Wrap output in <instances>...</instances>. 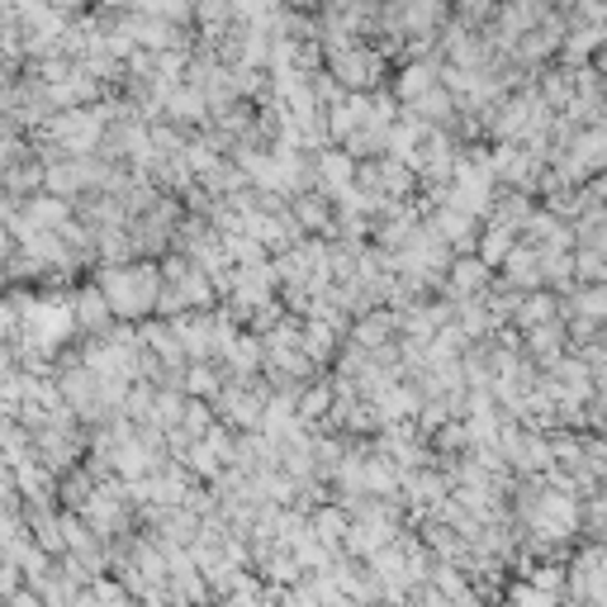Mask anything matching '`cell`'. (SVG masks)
Returning <instances> with one entry per match:
<instances>
[{"label":"cell","mask_w":607,"mask_h":607,"mask_svg":"<svg viewBox=\"0 0 607 607\" xmlns=\"http://www.w3.org/2000/svg\"><path fill=\"white\" fill-rule=\"evenodd\" d=\"M503 280L518 285V290H541V285H546V276H541V247L518 243L503 262Z\"/></svg>","instance_id":"obj_12"},{"label":"cell","mask_w":607,"mask_h":607,"mask_svg":"<svg viewBox=\"0 0 607 607\" xmlns=\"http://www.w3.org/2000/svg\"><path fill=\"white\" fill-rule=\"evenodd\" d=\"M518 243H522V233L508 228V223H499V219H484V228H479V257H484L493 270H503L508 252H513Z\"/></svg>","instance_id":"obj_14"},{"label":"cell","mask_w":607,"mask_h":607,"mask_svg":"<svg viewBox=\"0 0 607 607\" xmlns=\"http://www.w3.org/2000/svg\"><path fill=\"white\" fill-rule=\"evenodd\" d=\"M95 484H100V475H95L90 466H76L62 475L57 484V508H72V513H86V503L95 499Z\"/></svg>","instance_id":"obj_15"},{"label":"cell","mask_w":607,"mask_h":607,"mask_svg":"<svg viewBox=\"0 0 607 607\" xmlns=\"http://www.w3.org/2000/svg\"><path fill=\"white\" fill-rule=\"evenodd\" d=\"M551 318H565V303H561V295H555L551 285H541V290H526L522 295L518 313H513V328L532 332L536 323H551Z\"/></svg>","instance_id":"obj_11"},{"label":"cell","mask_w":607,"mask_h":607,"mask_svg":"<svg viewBox=\"0 0 607 607\" xmlns=\"http://www.w3.org/2000/svg\"><path fill=\"white\" fill-rule=\"evenodd\" d=\"M536 86H541V95H546L555 109H565L574 95H579V76H574L569 62H561V67H541L536 72Z\"/></svg>","instance_id":"obj_17"},{"label":"cell","mask_w":607,"mask_h":607,"mask_svg":"<svg viewBox=\"0 0 607 607\" xmlns=\"http://www.w3.org/2000/svg\"><path fill=\"white\" fill-rule=\"evenodd\" d=\"M167 119L181 124L185 134H200L204 124L214 119V105H210V90L195 86V82H175L167 90Z\"/></svg>","instance_id":"obj_4"},{"label":"cell","mask_w":607,"mask_h":607,"mask_svg":"<svg viewBox=\"0 0 607 607\" xmlns=\"http://www.w3.org/2000/svg\"><path fill=\"white\" fill-rule=\"evenodd\" d=\"M95 280H100V290L109 295V303H115L119 318H129V323H142V318L157 313V299H162V262H119V266H105L95 270Z\"/></svg>","instance_id":"obj_1"},{"label":"cell","mask_w":607,"mask_h":607,"mask_svg":"<svg viewBox=\"0 0 607 607\" xmlns=\"http://www.w3.org/2000/svg\"><path fill=\"white\" fill-rule=\"evenodd\" d=\"M309 518H313V532L323 536L328 546H338V551L347 546V532H351V513H347L342 503H318Z\"/></svg>","instance_id":"obj_19"},{"label":"cell","mask_w":607,"mask_h":607,"mask_svg":"<svg viewBox=\"0 0 607 607\" xmlns=\"http://www.w3.org/2000/svg\"><path fill=\"white\" fill-rule=\"evenodd\" d=\"M446 493H451V475H446V470L418 466V470L404 475V503H408V513L418 518V522L433 513V508L446 499Z\"/></svg>","instance_id":"obj_5"},{"label":"cell","mask_w":607,"mask_h":607,"mask_svg":"<svg viewBox=\"0 0 607 607\" xmlns=\"http://www.w3.org/2000/svg\"><path fill=\"white\" fill-rule=\"evenodd\" d=\"M427 228H433L441 243L456 252V257L479 252V214L460 210V204H451V200H441L437 210H427Z\"/></svg>","instance_id":"obj_3"},{"label":"cell","mask_w":607,"mask_h":607,"mask_svg":"<svg viewBox=\"0 0 607 607\" xmlns=\"http://www.w3.org/2000/svg\"><path fill=\"white\" fill-rule=\"evenodd\" d=\"M541 276L555 295H569L579 285V270H574V252H555V247H541Z\"/></svg>","instance_id":"obj_18"},{"label":"cell","mask_w":607,"mask_h":607,"mask_svg":"<svg viewBox=\"0 0 607 607\" xmlns=\"http://www.w3.org/2000/svg\"><path fill=\"white\" fill-rule=\"evenodd\" d=\"M328 72L338 76L347 90H380V76L390 72V57L380 53V47L351 43L342 53H328Z\"/></svg>","instance_id":"obj_2"},{"label":"cell","mask_w":607,"mask_h":607,"mask_svg":"<svg viewBox=\"0 0 607 607\" xmlns=\"http://www.w3.org/2000/svg\"><path fill=\"white\" fill-rule=\"evenodd\" d=\"M356 157H351L342 142H332V148H323V152H313V175H318V190H328L332 200L342 195L347 185H356Z\"/></svg>","instance_id":"obj_8"},{"label":"cell","mask_w":607,"mask_h":607,"mask_svg":"<svg viewBox=\"0 0 607 607\" xmlns=\"http://www.w3.org/2000/svg\"><path fill=\"white\" fill-rule=\"evenodd\" d=\"M433 451H437V456H466V451H475L470 418H446L437 433H433Z\"/></svg>","instance_id":"obj_20"},{"label":"cell","mask_w":607,"mask_h":607,"mask_svg":"<svg viewBox=\"0 0 607 607\" xmlns=\"http://www.w3.org/2000/svg\"><path fill=\"white\" fill-rule=\"evenodd\" d=\"M342 342H347V338H342V332L332 328V323H323V318H309V323H303V351H309L318 365H332V361H338Z\"/></svg>","instance_id":"obj_16"},{"label":"cell","mask_w":607,"mask_h":607,"mask_svg":"<svg viewBox=\"0 0 607 607\" xmlns=\"http://www.w3.org/2000/svg\"><path fill=\"white\" fill-rule=\"evenodd\" d=\"M72 313H76V328H82V332H109L119 323V313H115V303H109V295L100 290V280L76 285Z\"/></svg>","instance_id":"obj_7"},{"label":"cell","mask_w":607,"mask_h":607,"mask_svg":"<svg viewBox=\"0 0 607 607\" xmlns=\"http://www.w3.org/2000/svg\"><path fill=\"white\" fill-rule=\"evenodd\" d=\"M441 67L446 57H408V67L394 76V95L398 100H418V95L441 86Z\"/></svg>","instance_id":"obj_10"},{"label":"cell","mask_w":607,"mask_h":607,"mask_svg":"<svg viewBox=\"0 0 607 607\" xmlns=\"http://www.w3.org/2000/svg\"><path fill=\"white\" fill-rule=\"evenodd\" d=\"M489 285H493V266L479 257V252H466V257H456L451 270H446L441 295L446 299H475V295H489Z\"/></svg>","instance_id":"obj_6"},{"label":"cell","mask_w":607,"mask_h":607,"mask_svg":"<svg viewBox=\"0 0 607 607\" xmlns=\"http://www.w3.org/2000/svg\"><path fill=\"white\" fill-rule=\"evenodd\" d=\"M522 351L532 356L541 371H551L555 361L569 351V323L565 318H551V323H536L532 332H522Z\"/></svg>","instance_id":"obj_9"},{"label":"cell","mask_w":607,"mask_h":607,"mask_svg":"<svg viewBox=\"0 0 607 607\" xmlns=\"http://www.w3.org/2000/svg\"><path fill=\"white\" fill-rule=\"evenodd\" d=\"M607 47V29L603 24H569V39L561 47V62L569 67H584V62H594Z\"/></svg>","instance_id":"obj_13"}]
</instances>
